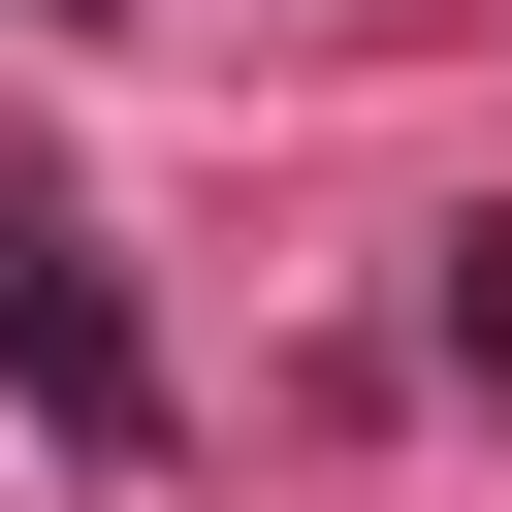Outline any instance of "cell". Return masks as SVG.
Instances as JSON below:
<instances>
[{
  "label": "cell",
  "instance_id": "1",
  "mask_svg": "<svg viewBox=\"0 0 512 512\" xmlns=\"http://www.w3.org/2000/svg\"><path fill=\"white\" fill-rule=\"evenodd\" d=\"M0 352H32V384H64V448H128V320H96V288H64V224H0Z\"/></svg>",
  "mask_w": 512,
  "mask_h": 512
}]
</instances>
